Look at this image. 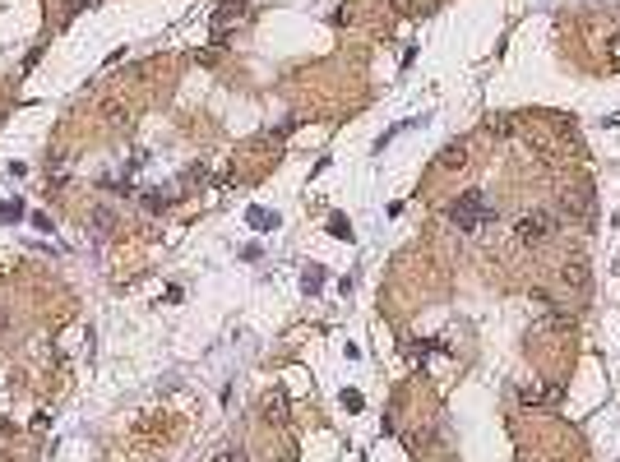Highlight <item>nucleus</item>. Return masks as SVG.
Here are the masks:
<instances>
[{
	"mask_svg": "<svg viewBox=\"0 0 620 462\" xmlns=\"http://www.w3.org/2000/svg\"><path fill=\"white\" fill-rule=\"evenodd\" d=\"M449 222L472 236V231H481V227H491V222H496V208L486 203L481 190H467V194H458V199L449 203Z\"/></svg>",
	"mask_w": 620,
	"mask_h": 462,
	"instance_id": "1",
	"label": "nucleus"
},
{
	"mask_svg": "<svg viewBox=\"0 0 620 462\" xmlns=\"http://www.w3.org/2000/svg\"><path fill=\"white\" fill-rule=\"evenodd\" d=\"M560 231V217L556 213H546V208H532V213L519 217V227H514V236H519V245H532V250H542L551 236Z\"/></svg>",
	"mask_w": 620,
	"mask_h": 462,
	"instance_id": "2",
	"label": "nucleus"
},
{
	"mask_svg": "<svg viewBox=\"0 0 620 462\" xmlns=\"http://www.w3.org/2000/svg\"><path fill=\"white\" fill-rule=\"evenodd\" d=\"M560 282H565V287H588V263L583 259H565L560 263Z\"/></svg>",
	"mask_w": 620,
	"mask_h": 462,
	"instance_id": "3",
	"label": "nucleus"
},
{
	"mask_svg": "<svg viewBox=\"0 0 620 462\" xmlns=\"http://www.w3.org/2000/svg\"><path fill=\"white\" fill-rule=\"evenodd\" d=\"M440 167H445V171L467 167V143H463V139H458V143H445V148H440Z\"/></svg>",
	"mask_w": 620,
	"mask_h": 462,
	"instance_id": "4",
	"label": "nucleus"
},
{
	"mask_svg": "<svg viewBox=\"0 0 620 462\" xmlns=\"http://www.w3.org/2000/svg\"><path fill=\"white\" fill-rule=\"evenodd\" d=\"M88 227H93L97 236H107V231H116V213H111V208H102V203H97L93 213H88Z\"/></svg>",
	"mask_w": 620,
	"mask_h": 462,
	"instance_id": "5",
	"label": "nucleus"
},
{
	"mask_svg": "<svg viewBox=\"0 0 620 462\" xmlns=\"http://www.w3.org/2000/svg\"><path fill=\"white\" fill-rule=\"evenodd\" d=\"M329 231H333V236H342V241H352V227H347V217H329Z\"/></svg>",
	"mask_w": 620,
	"mask_h": 462,
	"instance_id": "6",
	"label": "nucleus"
},
{
	"mask_svg": "<svg viewBox=\"0 0 620 462\" xmlns=\"http://www.w3.org/2000/svg\"><path fill=\"white\" fill-rule=\"evenodd\" d=\"M144 203H148V208H153V213H157V208H167V194H162V190H148V199H144Z\"/></svg>",
	"mask_w": 620,
	"mask_h": 462,
	"instance_id": "7",
	"label": "nucleus"
},
{
	"mask_svg": "<svg viewBox=\"0 0 620 462\" xmlns=\"http://www.w3.org/2000/svg\"><path fill=\"white\" fill-rule=\"evenodd\" d=\"M320 287H324V273H320V268H310V273H306V292H320Z\"/></svg>",
	"mask_w": 620,
	"mask_h": 462,
	"instance_id": "8",
	"label": "nucleus"
},
{
	"mask_svg": "<svg viewBox=\"0 0 620 462\" xmlns=\"http://www.w3.org/2000/svg\"><path fill=\"white\" fill-rule=\"evenodd\" d=\"M519 398H523V402H527V407H537V402H542V398H546V393H542V388H519Z\"/></svg>",
	"mask_w": 620,
	"mask_h": 462,
	"instance_id": "9",
	"label": "nucleus"
},
{
	"mask_svg": "<svg viewBox=\"0 0 620 462\" xmlns=\"http://www.w3.org/2000/svg\"><path fill=\"white\" fill-rule=\"evenodd\" d=\"M486 130H491V134H510V121H505V116H496V121H486Z\"/></svg>",
	"mask_w": 620,
	"mask_h": 462,
	"instance_id": "10",
	"label": "nucleus"
},
{
	"mask_svg": "<svg viewBox=\"0 0 620 462\" xmlns=\"http://www.w3.org/2000/svg\"><path fill=\"white\" fill-rule=\"evenodd\" d=\"M342 407H347V412H361V393H342Z\"/></svg>",
	"mask_w": 620,
	"mask_h": 462,
	"instance_id": "11",
	"label": "nucleus"
},
{
	"mask_svg": "<svg viewBox=\"0 0 620 462\" xmlns=\"http://www.w3.org/2000/svg\"><path fill=\"white\" fill-rule=\"evenodd\" d=\"M0 217H23V203H19V199L5 203V208H0Z\"/></svg>",
	"mask_w": 620,
	"mask_h": 462,
	"instance_id": "12",
	"label": "nucleus"
},
{
	"mask_svg": "<svg viewBox=\"0 0 620 462\" xmlns=\"http://www.w3.org/2000/svg\"><path fill=\"white\" fill-rule=\"evenodd\" d=\"M10 323H14V319H10V310L0 305V333H10Z\"/></svg>",
	"mask_w": 620,
	"mask_h": 462,
	"instance_id": "13",
	"label": "nucleus"
},
{
	"mask_svg": "<svg viewBox=\"0 0 620 462\" xmlns=\"http://www.w3.org/2000/svg\"><path fill=\"white\" fill-rule=\"evenodd\" d=\"M611 56H616V65H620V37H616V42H611Z\"/></svg>",
	"mask_w": 620,
	"mask_h": 462,
	"instance_id": "14",
	"label": "nucleus"
},
{
	"mask_svg": "<svg viewBox=\"0 0 620 462\" xmlns=\"http://www.w3.org/2000/svg\"><path fill=\"white\" fill-rule=\"evenodd\" d=\"M84 5H97V0H75V5H70V10H84Z\"/></svg>",
	"mask_w": 620,
	"mask_h": 462,
	"instance_id": "15",
	"label": "nucleus"
}]
</instances>
